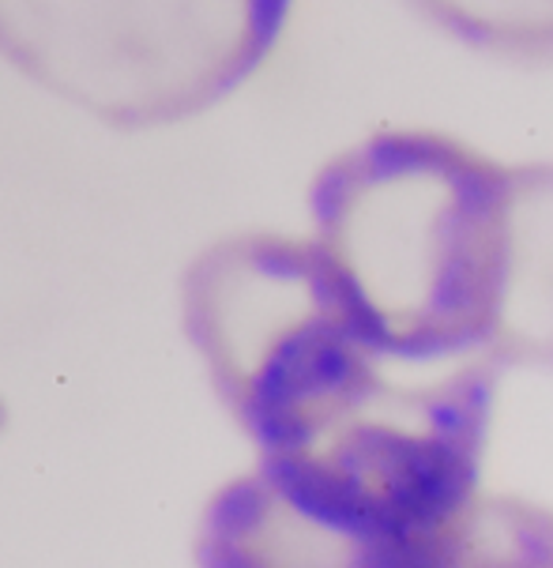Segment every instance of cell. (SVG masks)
Returning <instances> with one entry per match:
<instances>
[{
    "label": "cell",
    "mask_w": 553,
    "mask_h": 568,
    "mask_svg": "<svg viewBox=\"0 0 553 568\" xmlns=\"http://www.w3.org/2000/svg\"><path fill=\"white\" fill-rule=\"evenodd\" d=\"M490 414V373L376 384L320 437L268 452L208 516L211 565H425L467 513Z\"/></svg>",
    "instance_id": "1"
},
{
    "label": "cell",
    "mask_w": 553,
    "mask_h": 568,
    "mask_svg": "<svg viewBox=\"0 0 553 568\" xmlns=\"http://www.w3.org/2000/svg\"><path fill=\"white\" fill-rule=\"evenodd\" d=\"M316 248L384 358L493 346L512 264V173L436 136H384L328 166Z\"/></svg>",
    "instance_id": "2"
},
{
    "label": "cell",
    "mask_w": 553,
    "mask_h": 568,
    "mask_svg": "<svg viewBox=\"0 0 553 568\" xmlns=\"http://www.w3.org/2000/svg\"><path fill=\"white\" fill-rule=\"evenodd\" d=\"M184 332L264 452L320 437L384 377L316 245L238 237L184 278Z\"/></svg>",
    "instance_id": "3"
},
{
    "label": "cell",
    "mask_w": 553,
    "mask_h": 568,
    "mask_svg": "<svg viewBox=\"0 0 553 568\" xmlns=\"http://www.w3.org/2000/svg\"><path fill=\"white\" fill-rule=\"evenodd\" d=\"M286 4L290 0H94V19H87L94 23V50H118L113 72L105 69L110 83L102 80L105 94L99 91L102 102L94 99L99 113H105L124 50L143 53L140 121L178 118L219 99L268 53Z\"/></svg>",
    "instance_id": "4"
},
{
    "label": "cell",
    "mask_w": 553,
    "mask_h": 568,
    "mask_svg": "<svg viewBox=\"0 0 553 568\" xmlns=\"http://www.w3.org/2000/svg\"><path fill=\"white\" fill-rule=\"evenodd\" d=\"M441 23L490 45H553V0H425Z\"/></svg>",
    "instance_id": "5"
},
{
    "label": "cell",
    "mask_w": 553,
    "mask_h": 568,
    "mask_svg": "<svg viewBox=\"0 0 553 568\" xmlns=\"http://www.w3.org/2000/svg\"><path fill=\"white\" fill-rule=\"evenodd\" d=\"M0 426H4V407H0Z\"/></svg>",
    "instance_id": "6"
}]
</instances>
